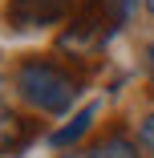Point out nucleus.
I'll return each instance as SVG.
<instances>
[{
	"mask_svg": "<svg viewBox=\"0 0 154 158\" xmlns=\"http://www.w3.org/2000/svg\"><path fill=\"white\" fill-rule=\"evenodd\" d=\"M94 118H98V106H85V110L69 122V126H61V130L53 134V146H73V142L89 130V126H94Z\"/></svg>",
	"mask_w": 154,
	"mask_h": 158,
	"instance_id": "4",
	"label": "nucleus"
},
{
	"mask_svg": "<svg viewBox=\"0 0 154 158\" xmlns=\"http://www.w3.org/2000/svg\"><path fill=\"white\" fill-rule=\"evenodd\" d=\"M73 8V0H12L8 4V20L16 28H41V24H53Z\"/></svg>",
	"mask_w": 154,
	"mask_h": 158,
	"instance_id": "2",
	"label": "nucleus"
},
{
	"mask_svg": "<svg viewBox=\"0 0 154 158\" xmlns=\"http://www.w3.org/2000/svg\"><path fill=\"white\" fill-rule=\"evenodd\" d=\"M12 85L41 114H69V106L77 102V81L69 73H61L57 65H49V61H20Z\"/></svg>",
	"mask_w": 154,
	"mask_h": 158,
	"instance_id": "1",
	"label": "nucleus"
},
{
	"mask_svg": "<svg viewBox=\"0 0 154 158\" xmlns=\"http://www.w3.org/2000/svg\"><path fill=\"white\" fill-rule=\"evenodd\" d=\"M85 158H142V154H138V146H134L130 138L114 134V138H106V142H98V146H89Z\"/></svg>",
	"mask_w": 154,
	"mask_h": 158,
	"instance_id": "3",
	"label": "nucleus"
},
{
	"mask_svg": "<svg viewBox=\"0 0 154 158\" xmlns=\"http://www.w3.org/2000/svg\"><path fill=\"white\" fill-rule=\"evenodd\" d=\"M20 118L12 114V110H4V106H0V150H16L20 142H16V130H20Z\"/></svg>",
	"mask_w": 154,
	"mask_h": 158,
	"instance_id": "5",
	"label": "nucleus"
},
{
	"mask_svg": "<svg viewBox=\"0 0 154 158\" xmlns=\"http://www.w3.org/2000/svg\"><path fill=\"white\" fill-rule=\"evenodd\" d=\"M146 12H150V16H154V0H146Z\"/></svg>",
	"mask_w": 154,
	"mask_h": 158,
	"instance_id": "8",
	"label": "nucleus"
},
{
	"mask_svg": "<svg viewBox=\"0 0 154 158\" xmlns=\"http://www.w3.org/2000/svg\"><path fill=\"white\" fill-rule=\"evenodd\" d=\"M138 138H142V146H150V150H154V110L138 122Z\"/></svg>",
	"mask_w": 154,
	"mask_h": 158,
	"instance_id": "6",
	"label": "nucleus"
},
{
	"mask_svg": "<svg viewBox=\"0 0 154 158\" xmlns=\"http://www.w3.org/2000/svg\"><path fill=\"white\" fill-rule=\"evenodd\" d=\"M146 73H150V77H154V45H150V49H146Z\"/></svg>",
	"mask_w": 154,
	"mask_h": 158,
	"instance_id": "7",
	"label": "nucleus"
}]
</instances>
